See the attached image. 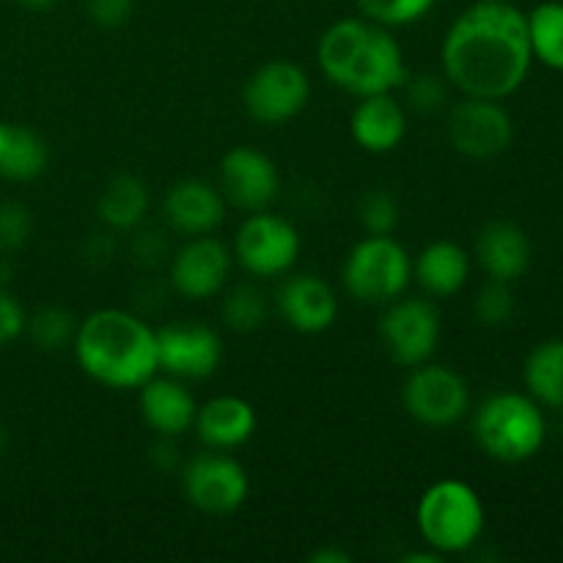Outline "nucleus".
Returning a JSON list of instances; mask_svg holds the SVG:
<instances>
[{
	"instance_id": "24",
	"label": "nucleus",
	"mask_w": 563,
	"mask_h": 563,
	"mask_svg": "<svg viewBox=\"0 0 563 563\" xmlns=\"http://www.w3.org/2000/svg\"><path fill=\"white\" fill-rule=\"evenodd\" d=\"M148 187L135 174H119L99 192L97 214L110 231H132L146 220Z\"/></svg>"
},
{
	"instance_id": "39",
	"label": "nucleus",
	"mask_w": 563,
	"mask_h": 563,
	"mask_svg": "<svg viewBox=\"0 0 563 563\" xmlns=\"http://www.w3.org/2000/svg\"><path fill=\"white\" fill-rule=\"evenodd\" d=\"M5 449H9V432H5V427L0 423V456L5 454Z\"/></svg>"
},
{
	"instance_id": "13",
	"label": "nucleus",
	"mask_w": 563,
	"mask_h": 563,
	"mask_svg": "<svg viewBox=\"0 0 563 563\" xmlns=\"http://www.w3.org/2000/svg\"><path fill=\"white\" fill-rule=\"evenodd\" d=\"M223 361V339L203 322H170L157 330L159 372L176 379H207Z\"/></svg>"
},
{
	"instance_id": "4",
	"label": "nucleus",
	"mask_w": 563,
	"mask_h": 563,
	"mask_svg": "<svg viewBox=\"0 0 563 563\" xmlns=\"http://www.w3.org/2000/svg\"><path fill=\"white\" fill-rule=\"evenodd\" d=\"M473 438L495 462L520 465L533 460L548 440V418L531 394L500 390L473 412Z\"/></svg>"
},
{
	"instance_id": "25",
	"label": "nucleus",
	"mask_w": 563,
	"mask_h": 563,
	"mask_svg": "<svg viewBox=\"0 0 563 563\" xmlns=\"http://www.w3.org/2000/svg\"><path fill=\"white\" fill-rule=\"evenodd\" d=\"M522 379L539 405L563 410V339H548L533 346L522 366Z\"/></svg>"
},
{
	"instance_id": "36",
	"label": "nucleus",
	"mask_w": 563,
	"mask_h": 563,
	"mask_svg": "<svg viewBox=\"0 0 563 563\" xmlns=\"http://www.w3.org/2000/svg\"><path fill=\"white\" fill-rule=\"evenodd\" d=\"M308 561L311 563H352V555L346 553V550H339V548H319L308 555Z\"/></svg>"
},
{
	"instance_id": "37",
	"label": "nucleus",
	"mask_w": 563,
	"mask_h": 563,
	"mask_svg": "<svg viewBox=\"0 0 563 563\" xmlns=\"http://www.w3.org/2000/svg\"><path fill=\"white\" fill-rule=\"evenodd\" d=\"M401 563H443V555H440L438 550L429 548L427 553H407Z\"/></svg>"
},
{
	"instance_id": "6",
	"label": "nucleus",
	"mask_w": 563,
	"mask_h": 563,
	"mask_svg": "<svg viewBox=\"0 0 563 563\" xmlns=\"http://www.w3.org/2000/svg\"><path fill=\"white\" fill-rule=\"evenodd\" d=\"M346 295L368 306H388L412 284V258L394 234H366L341 267Z\"/></svg>"
},
{
	"instance_id": "20",
	"label": "nucleus",
	"mask_w": 563,
	"mask_h": 563,
	"mask_svg": "<svg viewBox=\"0 0 563 563\" xmlns=\"http://www.w3.org/2000/svg\"><path fill=\"white\" fill-rule=\"evenodd\" d=\"M476 262L484 275L504 284H515L533 262V245L526 229L511 220H493L476 240Z\"/></svg>"
},
{
	"instance_id": "21",
	"label": "nucleus",
	"mask_w": 563,
	"mask_h": 563,
	"mask_svg": "<svg viewBox=\"0 0 563 563\" xmlns=\"http://www.w3.org/2000/svg\"><path fill=\"white\" fill-rule=\"evenodd\" d=\"M196 432L207 449L234 451L256 434V407L242 396H214L196 412Z\"/></svg>"
},
{
	"instance_id": "34",
	"label": "nucleus",
	"mask_w": 563,
	"mask_h": 563,
	"mask_svg": "<svg viewBox=\"0 0 563 563\" xmlns=\"http://www.w3.org/2000/svg\"><path fill=\"white\" fill-rule=\"evenodd\" d=\"M25 324L27 313L22 302L5 286H0V350L25 335Z\"/></svg>"
},
{
	"instance_id": "7",
	"label": "nucleus",
	"mask_w": 563,
	"mask_h": 563,
	"mask_svg": "<svg viewBox=\"0 0 563 563\" xmlns=\"http://www.w3.org/2000/svg\"><path fill=\"white\" fill-rule=\"evenodd\" d=\"M300 251L297 225L269 209L247 212L234 236V258L253 278H280L291 273Z\"/></svg>"
},
{
	"instance_id": "17",
	"label": "nucleus",
	"mask_w": 563,
	"mask_h": 563,
	"mask_svg": "<svg viewBox=\"0 0 563 563\" xmlns=\"http://www.w3.org/2000/svg\"><path fill=\"white\" fill-rule=\"evenodd\" d=\"M223 192L218 185L207 179H181L168 187L163 198V218L170 231L181 236L214 234L225 220Z\"/></svg>"
},
{
	"instance_id": "29",
	"label": "nucleus",
	"mask_w": 563,
	"mask_h": 563,
	"mask_svg": "<svg viewBox=\"0 0 563 563\" xmlns=\"http://www.w3.org/2000/svg\"><path fill=\"white\" fill-rule=\"evenodd\" d=\"M363 16L379 22L385 27H407L421 22L438 0H355Z\"/></svg>"
},
{
	"instance_id": "2",
	"label": "nucleus",
	"mask_w": 563,
	"mask_h": 563,
	"mask_svg": "<svg viewBox=\"0 0 563 563\" xmlns=\"http://www.w3.org/2000/svg\"><path fill=\"white\" fill-rule=\"evenodd\" d=\"M317 64L322 75L352 97L394 93L407 80L405 49L390 27L368 16H346L319 36Z\"/></svg>"
},
{
	"instance_id": "33",
	"label": "nucleus",
	"mask_w": 563,
	"mask_h": 563,
	"mask_svg": "<svg viewBox=\"0 0 563 563\" xmlns=\"http://www.w3.org/2000/svg\"><path fill=\"white\" fill-rule=\"evenodd\" d=\"M33 220L25 203L3 201L0 203V251H20L31 240Z\"/></svg>"
},
{
	"instance_id": "26",
	"label": "nucleus",
	"mask_w": 563,
	"mask_h": 563,
	"mask_svg": "<svg viewBox=\"0 0 563 563\" xmlns=\"http://www.w3.org/2000/svg\"><path fill=\"white\" fill-rule=\"evenodd\" d=\"M526 20L533 60L553 71H563V0L539 3Z\"/></svg>"
},
{
	"instance_id": "22",
	"label": "nucleus",
	"mask_w": 563,
	"mask_h": 563,
	"mask_svg": "<svg viewBox=\"0 0 563 563\" xmlns=\"http://www.w3.org/2000/svg\"><path fill=\"white\" fill-rule=\"evenodd\" d=\"M471 253L451 240H434L412 262V278L429 297H454L471 278Z\"/></svg>"
},
{
	"instance_id": "9",
	"label": "nucleus",
	"mask_w": 563,
	"mask_h": 563,
	"mask_svg": "<svg viewBox=\"0 0 563 563\" xmlns=\"http://www.w3.org/2000/svg\"><path fill=\"white\" fill-rule=\"evenodd\" d=\"M311 99V80L300 64L275 58L258 66L242 88V104L258 124L280 126L297 119Z\"/></svg>"
},
{
	"instance_id": "27",
	"label": "nucleus",
	"mask_w": 563,
	"mask_h": 563,
	"mask_svg": "<svg viewBox=\"0 0 563 563\" xmlns=\"http://www.w3.org/2000/svg\"><path fill=\"white\" fill-rule=\"evenodd\" d=\"M25 333L31 335L38 350L55 352L60 346H71L77 333V319L69 308L44 306L33 317H27Z\"/></svg>"
},
{
	"instance_id": "32",
	"label": "nucleus",
	"mask_w": 563,
	"mask_h": 563,
	"mask_svg": "<svg viewBox=\"0 0 563 563\" xmlns=\"http://www.w3.org/2000/svg\"><path fill=\"white\" fill-rule=\"evenodd\" d=\"M407 93V104L418 113H434L445 104V77H434L421 71V75H407V80L401 82Z\"/></svg>"
},
{
	"instance_id": "30",
	"label": "nucleus",
	"mask_w": 563,
	"mask_h": 563,
	"mask_svg": "<svg viewBox=\"0 0 563 563\" xmlns=\"http://www.w3.org/2000/svg\"><path fill=\"white\" fill-rule=\"evenodd\" d=\"M473 313H476V319L484 328H504V324H509L511 317H515V291H511V284L489 278L478 289L476 300H473Z\"/></svg>"
},
{
	"instance_id": "8",
	"label": "nucleus",
	"mask_w": 563,
	"mask_h": 563,
	"mask_svg": "<svg viewBox=\"0 0 563 563\" xmlns=\"http://www.w3.org/2000/svg\"><path fill=\"white\" fill-rule=\"evenodd\" d=\"M401 405L421 427L449 429L471 412V385L454 368L427 361L410 368L401 388Z\"/></svg>"
},
{
	"instance_id": "16",
	"label": "nucleus",
	"mask_w": 563,
	"mask_h": 563,
	"mask_svg": "<svg viewBox=\"0 0 563 563\" xmlns=\"http://www.w3.org/2000/svg\"><path fill=\"white\" fill-rule=\"evenodd\" d=\"M275 306L284 322L302 335H319L339 319V297L333 286L313 273L291 275L280 284Z\"/></svg>"
},
{
	"instance_id": "40",
	"label": "nucleus",
	"mask_w": 563,
	"mask_h": 563,
	"mask_svg": "<svg viewBox=\"0 0 563 563\" xmlns=\"http://www.w3.org/2000/svg\"><path fill=\"white\" fill-rule=\"evenodd\" d=\"M495 3H515V0H495Z\"/></svg>"
},
{
	"instance_id": "3",
	"label": "nucleus",
	"mask_w": 563,
	"mask_h": 563,
	"mask_svg": "<svg viewBox=\"0 0 563 563\" xmlns=\"http://www.w3.org/2000/svg\"><path fill=\"white\" fill-rule=\"evenodd\" d=\"M77 366L93 383L113 390H137L159 372L157 330L124 308H99L77 322Z\"/></svg>"
},
{
	"instance_id": "31",
	"label": "nucleus",
	"mask_w": 563,
	"mask_h": 563,
	"mask_svg": "<svg viewBox=\"0 0 563 563\" xmlns=\"http://www.w3.org/2000/svg\"><path fill=\"white\" fill-rule=\"evenodd\" d=\"M357 220L366 234H394L399 225V203L390 192L368 190L357 203Z\"/></svg>"
},
{
	"instance_id": "35",
	"label": "nucleus",
	"mask_w": 563,
	"mask_h": 563,
	"mask_svg": "<svg viewBox=\"0 0 563 563\" xmlns=\"http://www.w3.org/2000/svg\"><path fill=\"white\" fill-rule=\"evenodd\" d=\"M88 16L99 27H121L132 16V0H88Z\"/></svg>"
},
{
	"instance_id": "12",
	"label": "nucleus",
	"mask_w": 563,
	"mask_h": 563,
	"mask_svg": "<svg viewBox=\"0 0 563 563\" xmlns=\"http://www.w3.org/2000/svg\"><path fill=\"white\" fill-rule=\"evenodd\" d=\"M449 141L462 157L493 159L515 141V121L500 99L462 97L449 110Z\"/></svg>"
},
{
	"instance_id": "19",
	"label": "nucleus",
	"mask_w": 563,
	"mask_h": 563,
	"mask_svg": "<svg viewBox=\"0 0 563 563\" xmlns=\"http://www.w3.org/2000/svg\"><path fill=\"white\" fill-rule=\"evenodd\" d=\"M407 110L394 93H372L357 99L350 115L352 141L368 154H388L407 137Z\"/></svg>"
},
{
	"instance_id": "15",
	"label": "nucleus",
	"mask_w": 563,
	"mask_h": 563,
	"mask_svg": "<svg viewBox=\"0 0 563 563\" xmlns=\"http://www.w3.org/2000/svg\"><path fill=\"white\" fill-rule=\"evenodd\" d=\"M234 253L212 234L190 236L170 262V286L187 300H209L229 284Z\"/></svg>"
},
{
	"instance_id": "38",
	"label": "nucleus",
	"mask_w": 563,
	"mask_h": 563,
	"mask_svg": "<svg viewBox=\"0 0 563 563\" xmlns=\"http://www.w3.org/2000/svg\"><path fill=\"white\" fill-rule=\"evenodd\" d=\"M20 3L25 5V9H33V11H47V9H53L58 0H20Z\"/></svg>"
},
{
	"instance_id": "1",
	"label": "nucleus",
	"mask_w": 563,
	"mask_h": 563,
	"mask_svg": "<svg viewBox=\"0 0 563 563\" xmlns=\"http://www.w3.org/2000/svg\"><path fill=\"white\" fill-rule=\"evenodd\" d=\"M443 77L462 97L506 99L522 88L533 53L528 20L515 3L478 0L445 31Z\"/></svg>"
},
{
	"instance_id": "10",
	"label": "nucleus",
	"mask_w": 563,
	"mask_h": 563,
	"mask_svg": "<svg viewBox=\"0 0 563 563\" xmlns=\"http://www.w3.org/2000/svg\"><path fill=\"white\" fill-rule=\"evenodd\" d=\"M440 333L443 322L438 306L423 297H396L379 319V341L385 352L405 368L432 361L440 346Z\"/></svg>"
},
{
	"instance_id": "23",
	"label": "nucleus",
	"mask_w": 563,
	"mask_h": 563,
	"mask_svg": "<svg viewBox=\"0 0 563 563\" xmlns=\"http://www.w3.org/2000/svg\"><path fill=\"white\" fill-rule=\"evenodd\" d=\"M49 148L31 126L0 121V179L33 181L47 170Z\"/></svg>"
},
{
	"instance_id": "14",
	"label": "nucleus",
	"mask_w": 563,
	"mask_h": 563,
	"mask_svg": "<svg viewBox=\"0 0 563 563\" xmlns=\"http://www.w3.org/2000/svg\"><path fill=\"white\" fill-rule=\"evenodd\" d=\"M220 192L229 207L258 212L280 196V170L269 154L253 146H234L220 159Z\"/></svg>"
},
{
	"instance_id": "11",
	"label": "nucleus",
	"mask_w": 563,
	"mask_h": 563,
	"mask_svg": "<svg viewBox=\"0 0 563 563\" xmlns=\"http://www.w3.org/2000/svg\"><path fill=\"white\" fill-rule=\"evenodd\" d=\"M185 498L203 515L225 517L242 509L251 495V478L242 462L225 451H203L181 467Z\"/></svg>"
},
{
	"instance_id": "28",
	"label": "nucleus",
	"mask_w": 563,
	"mask_h": 563,
	"mask_svg": "<svg viewBox=\"0 0 563 563\" xmlns=\"http://www.w3.org/2000/svg\"><path fill=\"white\" fill-rule=\"evenodd\" d=\"M269 302L264 291L253 284H240L225 295L223 322L236 333H253L267 322Z\"/></svg>"
},
{
	"instance_id": "5",
	"label": "nucleus",
	"mask_w": 563,
	"mask_h": 563,
	"mask_svg": "<svg viewBox=\"0 0 563 563\" xmlns=\"http://www.w3.org/2000/svg\"><path fill=\"white\" fill-rule=\"evenodd\" d=\"M416 526L423 544L440 555H462L476 548L487 528V509L476 489L462 478L429 484L416 506Z\"/></svg>"
},
{
	"instance_id": "18",
	"label": "nucleus",
	"mask_w": 563,
	"mask_h": 563,
	"mask_svg": "<svg viewBox=\"0 0 563 563\" xmlns=\"http://www.w3.org/2000/svg\"><path fill=\"white\" fill-rule=\"evenodd\" d=\"M137 407H141V418L152 432L159 438H181L190 432L196 423L198 401L185 385V379H176L170 374L152 379L137 388Z\"/></svg>"
}]
</instances>
